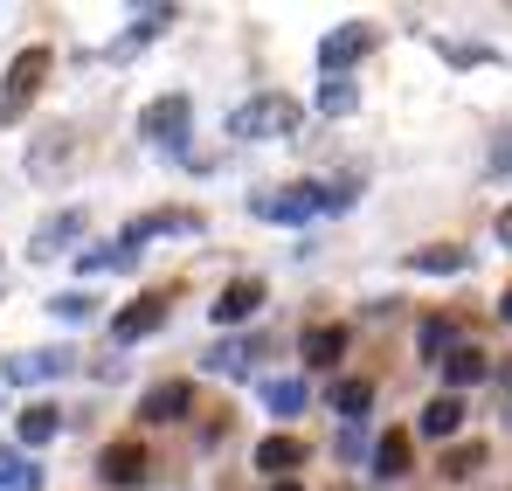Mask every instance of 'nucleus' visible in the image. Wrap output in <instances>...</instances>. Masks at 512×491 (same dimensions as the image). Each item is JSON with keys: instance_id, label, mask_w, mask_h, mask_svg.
<instances>
[{"instance_id": "obj_24", "label": "nucleus", "mask_w": 512, "mask_h": 491, "mask_svg": "<svg viewBox=\"0 0 512 491\" xmlns=\"http://www.w3.org/2000/svg\"><path fill=\"white\" fill-rule=\"evenodd\" d=\"M450 346H457V326H450V319H429L423 326V360H443Z\"/></svg>"}, {"instance_id": "obj_15", "label": "nucleus", "mask_w": 512, "mask_h": 491, "mask_svg": "<svg viewBox=\"0 0 512 491\" xmlns=\"http://www.w3.org/2000/svg\"><path fill=\"white\" fill-rule=\"evenodd\" d=\"M402 471H409V436L395 429V436L374 443V478H402Z\"/></svg>"}, {"instance_id": "obj_1", "label": "nucleus", "mask_w": 512, "mask_h": 491, "mask_svg": "<svg viewBox=\"0 0 512 491\" xmlns=\"http://www.w3.org/2000/svg\"><path fill=\"white\" fill-rule=\"evenodd\" d=\"M353 201V187H277V194H256L250 215L263 222H312L319 208H346Z\"/></svg>"}, {"instance_id": "obj_22", "label": "nucleus", "mask_w": 512, "mask_h": 491, "mask_svg": "<svg viewBox=\"0 0 512 491\" xmlns=\"http://www.w3.org/2000/svg\"><path fill=\"white\" fill-rule=\"evenodd\" d=\"M263 402H270L277 415H298V409H305V381H270Z\"/></svg>"}, {"instance_id": "obj_18", "label": "nucleus", "mask_w": 512, "mask_h": 491, "mask_svg": "<svg viewBox=\"0 0 512 491\" xmlns=\"http://www.w3.org/2000/svg\"><path fill=\"white\" fill-rule=\"evenodd\" d=\"M35 485H42V471L21 450H0V491H35Z\"/></svg>"}, {"instance_id": "obj_6", "label": "nucleus", "mask_w": 512, "mask_h": 491, "mask_svg": "<svg viewBox=\"0 0 512 491\" xmlns=\"http://www.w3.org/2000/svg\"><path fill=\"white\" fill-rule=\"evenodd\" d=\"M160 326H167V298H160V291H146V298H132V305L111 319V339H118V346H132V339H146V332H160Z\"/></svg>"}, {"instance_id": "obj_5", "label": "nucleus", "mask_w": 512, "mask_h": 491, "mask_svg": "<svg viewBox=\"0 0 512 491\" xmlns=\"http://www.w3.org/2000/svg\"><path fill=\"white\" fill-rule=\"evenodd\" d=\"M367 49H374V28H367V21H346V28H333V35L319 42V63H326V77H340L346 63H360Z\"/></svg>"}, {"instance_id": "obj_31", "label": "nucleus", "mask_w": 512, "mask_h": 491, "mask_svg": "<svg viewBox=\"0 0 512 491\" xmlns=\"http://www.w3.org/2000/svg\"><path fill=\"white\" fill-rule=\"evenodd\" d=\"M277 491H298V485H277Z\"/></svg>"}, {"instance_id": "obj_29", "label": "nucleus", "mask_w": 512, "mask_h": 491, "mask_svg": "<svg viewBox=\"0 0 512 491\" xmlns=\"http://www.w3.org/2000/svg\"><path fill=\"white\" fill-rule=\"evenodd\" d=\"M499 312H506V326H512V291H506V298H499Z\"/></svg>"}, {"instance_id": "obj_12", "label": "nucleus", "mask_w": 512, "mask_h": 491, "mask_svg": "<svg viewBox=\"0 0 512 491\" xmlns=\"http://www.w3.org/2000/svg\"><path fill=\"white\" fill-rule=\"evenodd\" d=\"M298 346H305V367H333L346 353V326H312Z\"/></svg>"}, {"instance_id": "obj_21", "label": "nucleus", "mask_w": 512, "mask_h": 491, "mask_svg": "<svg viewBox=\"0 0 512 491\" xmlns=\"http://www.w3.org/2000/svg\"><path fill=\"white\" fill-rule=\"evenodd\" d=\"M367 402H374V381H340L333 388V409L340 415H367Z\"/></svg>"}, {"instance_id": "obj_4", "label": "nucleus", "mask_w": 512, "mask_h": 491, "mask_svg": "<svg viewBox=\"0 0 512 491\" xmlns=\"http://www.w3.org/2000/svg\"><path fill=\"white\" fill-rule=\"evenodd\" d=\"M187 97H160V104H146L139 111V139H153V146H180L187 139Z\"/></svg>"}, {"instance_id": "obj_11", "label": "nucleus", "mask_w": 512, "mask_h": 491, "mask_svg": "<svg viewBox=\"0 0 512 491\" xmlns=\"http://www.w3.org/2000/svg\"><path fill=\"white\" fill-rule=\"evenodd\" d=\"M298 464H305V443H298V436H263V443H256V471L284 478V471H298Z\"/></svg>"}, {"instance_id": "obj_17", "label": "nucleus", "mask_w": 512, "mask_h": 491, "mask_svg": "<svg viewBox=\"0 0 512 491\" xmlns=\"http://www.w3.org/2000/svg\"><path fill=\"white\" fill-rule=\"evenodd\" d=\"M464 263H471V256H464V249H450V243L416 249V256H409V270H429V277H450V270H464Z\"/></svg>"}, {"instance_id": "obj_25", "label": "nucleus", "mask_w": 512, "mask_h": 491, "mask_svg": "<svg viewBox=\"0 0 512 491\" xmlns=\"http://www.w3.org/2000/svg\"><path fill=\"white\" fill-rule=\"evenodd\" d=\"M478 464H485V443H464V450H450V457H443V478H471Z\"/></svg>"}, {"instance_id": "obj_26", "label": "nucleus", "mask_w": 512, "mask_h": 491, "mask_svg": "<svg viewBox=\"0 0 512 491\" xmlns=\"http://www.w3.org/2000/svg\"><path fill=\"white\" fill-rule=\"evenodd\" d=\"M49 312L77 326V319H90V298H84V291H63V298H49Z\"/></svg>"}, {"instance_id": "obj_10", "label": "nucleus", "mask_w": 512, "mask_h": 491, "mask_svg": "<svg viewBox=\"0 0 512 491\" xmlns=\"http://www.w3.org/2000/svg\"><path fill=\"white\" fill-rule=\"evenodd\" d=\"M77 236H84V208H63V215H49V222L28 236V249H35V256H56V249H70Z\"/></svg>"}, {"instance_id": "obj_7", "label": "nucleus", "mask_w": 512, "mask_h": 491, "mask_svg": "<svg viewBox=\"0 0 512 491\" xmlns=\"http://www.w3.org/2000/svg\"><path fill=\"white\" fill-rule=\"evenodd\" d=\"M97 478H104V485H139V478H146V443H111V450H104V457H97Z\"/></svg>"}, {"instance_id": "obj_28", "label": "nucleus", "mask_w": 512, "mask_h": 491, "mask_svg": "<svg viewBox=\"0 0 512 491\" xmlns=\"http://www.w3.org/2000/svg\"><path fill=\"white\" fill-rule=\"evenodd\" d=\"M499 243H512V208H506V215H499Z\"/></svg>"}, {"instance_id": "obj_23", "label": "nucleus", "mask_w": 512, "mask_h": 491, "mask_svg": "<svg viewBox=\"0 0 512 491\" xmlns=\"http://www.w3.org/2000/svg\"><path fill=\"white\" fill-rule=\"evenodd\" d=\"M319 111H326V118H346V111H353V83H346V77H326V90H319Z\"/></svg>"}, {"instance_id": "obj_13", "label": "nucleus", "mask_w": 512, "mask_h": 491, "mask_svg": "<svg viewBox=\"0 0 512 491\" xmlns=\"http://www.w3.org/2000/svg\"><path fill=\"white\" fill-rule=\"evenodd\" d=\"M49 374H70V353L56 346V353H21L14 367H7V381H49Z\"/></svg>"}, {"instance_id": "obj_14", "label": "nucleus", "mask_w": 512, "mask_h": 491, "mask_svg": "<svg viewBox=\"0 0 512 491\" xmlns=\"http://www.w3.org/2000/svg\"><path fill=\"white\" fill-rule=\"evenodd\" d=\"M56 429H63V415L49 409V402H35V409H21V443H28V450H42V443H56Z\"/></svg>"}, {"instance_id": "obj_20", "label": "nucleus", "mask_w": 512, "mask_h": 491, "mask_svg": "<svg viewBox=\"0 0 512 491\" xmlns=\"http://www.w3.org/2000/svg\"><path fill=\"white\" fill-rule=\"evenodd\" d=\"M250 360H256V346H250V339H222V346L208 353V374H243Z\"/></svg>"}, {"instance_id": "obj_19", "label": "nucleus", "mask_w": 512, "mask_h": 491, "mask_svg": "<svg viewBox=\"0 0 512 491\" xmlns=\"http://www.w3.org/2000/svg\"><path fill=\"white\" fill-rule=\"evenodd\" d=\"M443 381H450V388L485 381V353H478V346H457V353H450V367H443Z\"/></svg>"}, {"instance_id": "obj_27", "label": "nucleus", "mask_w": 512, "mask_h": 491, "mask_svg": "<svg viewBox=\"0 0 512 491\" xmlns=\"http://www.w3.org/2000/svg\"><path fill=\"white\" fill-rule=\"evenodd\" d=\"M492 166H499V173H512V132L499 139V146H492Z\"/></svg>"}, {"instance_id": "obj_30", "label": "nucleus", "mask_w": 512, "mask_h": 491, "mask_svg": "<svg viewBox=\"0 0 512 491\" xmlns=\"http://www.w3.org/2000/svg\"><path fill=\"white\" fill-rule=\"evenodd\" d=\"M0 395H7V367H0Z\"/></svg>"}, {"instance_id": "obj_9", "label": "nucleus", "mask_w": 512, "mask_h": 491, "mask_svg": "<svg viewBox=\"0 0 512 491\" xmlns=\"http://www.w3.org/2000/svg\"><path fill=\"white\" fill-rule=\"evenodd\" d=\"M256 305H263V284H256V277H236V284H229V291H222L208 312H215V326H243Z\"/></svg>"}, {"instance_id": "obj_3", "label": "nucleus", "mask_w": 512, "mask_h": 491, "mask_svg": "<svg viewBox=\"0 0 512 491\" xmlns=\"http://www.w3.org/2000/svg\"><path fill=\"white\" fill-rule=\"evenodd\" d=\"M49 49L35 42V49H21L14 63H7V77H0V125H14V118H28V104H35V90H42V77H49Z\"/></svg>"}, {"instance_id": "obj_8", "label": "nucleus", "mask_w": 512, "mask_h": 491, "mask_svg": "<svg viewBox=\"0 0 512 491\" xmlns=\"http://www.w3.org/2000/svg\"><path fill=\"white\" fill-rule=\"evenodd\" d=\"M187 409H194V388H187V381H160V388H146L139 422H180Z\"/></svg>"}, {"instance_id": "obj_16", "label": "nucleus", "mask_w": 512, "mask_h": 491, "mask_svg": "<svg viewBox=\"0 0 512 491\" xmlns=\"http://www.w3.org/2000/svg\"><path fill=\"white\" fill-rule=\"evenodd\" d=\"M457 422H464V402L457 395H436L423 409V436H457Z\"/></svg>"}, {"instance_id": "obj_2", "label": "nucleus", "mask_w": 512, "mask_h": 491, "mask_svg": "<svg viewBox=\"0 0 512 491\" xmlns=\"http://www.w3.org/2000/svg\"><path fill=\"white\" fill-rule=\"evenodd\" d=\"M291 132H298V104L284 90H263L250 104H236V118H229V139H291Z\"/></svg>"}]
</instances>
